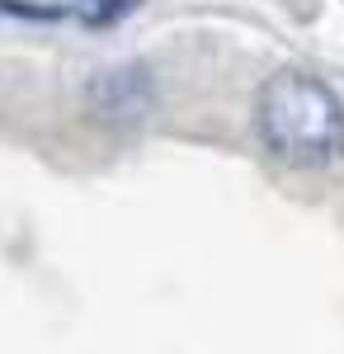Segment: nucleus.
I'll use <instances>...</instances> for the list:
<instances>
[{
    "instance_id": "1",
    "label": "nucleus",
    "mask_w": 344,
    "mask_h": 354,
    "mask_svg": "<svg viewBox=\"0 0 344 354\" xmlns=\"http://www.w3.org/2000/svg\"><path fill=\"white\" fill-rule=\"evenodd\" d=\"M255 123L269 151L302 170L330 165L344 151V100L302 66H283L265 81Z\"/></svg>"
},
{
    "instance_id": "2",
    "label": "nucleus",
    "mask_w": 344,
    "mask_h": 354,
    "mask_svg": "<svg viewBox=\"0 0 344 354\" xmlns=\"http://www.w3.org/2000/svg\"><path fill=\"white\" fill-rule=\"evenodd\" d=\"M90 100L113 118H133L151 104V81L142 66H118V71H99V81L90 85Z\"/></svg>"
},
{
    "instance_id": "3",
    "label": "nucleus",
    "mask_w": 344,
    "mask_h": 354,
    "mask_svg": "<svg viewBox=\"0 0 344 354\" xmlns=\"http://www.w3.org/2000/svg\"><path fill=\"white\" fill-rule=\"evenodd\" d=\"M137 5L142 0H71V15L90 28H104V24H118L123 15H133Z\"/></svg>"
},
{
    "instance_id": "4",
    "label": "nucleus",
    "mask_w": 344,
    "mask_h": 354,
    "mask_svg": "<svg viewBox=\"0 0 344 354\" xmlns=\"http://www.w3.org/2000/svg\"><path fill=\"white\" fill-rule=\"evenodd\" d=\"M0 15H15V19H57L66 10H52V5H19V0H0Z\"/></svg>"
}]
</instances>
